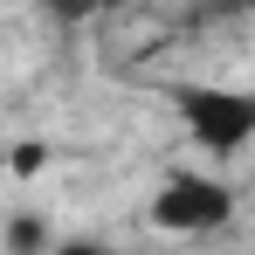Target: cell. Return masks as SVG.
<instances>
[{
	"label": "cell",
	"instance_id": "1",
	"mask_svg": "<svg viewBox=\"0 0 255 255\" xmlns=\"http://www.w3.org/2000/svg\"><path fill=\"white\" fill-rule=\"evenodd\" d=\"M228 186H214V179H166V193L152 200V221L172 228V235H193V228H214V221H228Z\"/></svg>",
	"mask_w": 255,
	"mask_h": 255
}]
</instances>
